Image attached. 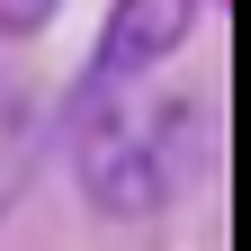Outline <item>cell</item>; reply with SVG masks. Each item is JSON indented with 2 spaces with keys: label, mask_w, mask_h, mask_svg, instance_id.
Segmentation results:
<instances>
[{
  "label": "cell",
  "mask_w": 251,
  "mask_h": 251,
  "mask_svg": "<svg viewBox=\"0 0 251 251\" xmlns=\"http://www.w3.org/2000/svg\"><path fill=\"white\" fill-rule=\"evenodd\" d=\"M198 9L206 0H117L108 27H99V54H90V72H81V90L63 108H126L135 81L179 54V36L198 27Z\"/></svg>",
  "instance_id": "cell-1"
},
{
  "label": "cell",
  "mask_w": 251,
  "mask_h": 251,
  "mask_svg": "<svg viewBox=\"0 0 251 251\" xmlns=\"http://www.w3.org/2000/svg\"><path fill=\"white\" fill-rule=\"evenodd\" d=\"M45 108H36V90H0V215L18 206V188L36 179V152H45Z\"/></svg>",
  "instance_id": "cell-2"
},
{
  "label": "cell",
  "mask_w": 251,
  "mask_h": 251,
  "mask_svg": "<svg viewBox=\"0 0 251 251\" xmlns=\"http://www.w3.org/2000/svg\"><path fill=\"white\" fill-rule=\"evenodd\" d=\"M54 9H63V0H0V36H36Z\"/></svg>",
  "instance_id": "cell-3"
}]
</instances>
